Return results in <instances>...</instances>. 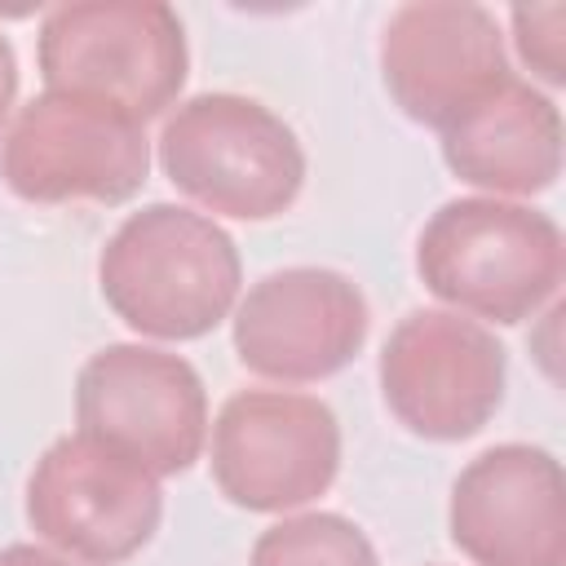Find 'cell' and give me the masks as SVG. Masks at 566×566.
Returning a JSON list of instances; mask_svg holds the SVG:
<instances>
[{
  "instance_id": "cell-1",
  "label": "cell",
  "mask_w": 566,
  "mask_h": 566,
  "mask_svg": "<svg viewBox=\"0 0 566 566\" xmlns=\"http://www.w3.org/2000/svg\"><path fill=\"white\" fill-rule=\"evenodd\" d=\"M111 314L150 340H199L217 332L243 287L234 239L195 208L146 203L119 221L97 256Z\"/></svg>"
},
{
  "instance_id": "cell-2",
  "label": "cell",
  "mask_w": 566,
  "mask_h": 566,
  "mask_svg": "<svg viewBox=\"0 0 566 566\" xmlns=\"http://www.w3.org/2000/svg\"><path fill=\"white\" fill-rule=\"evenodd\" d=\"M416 274L447 310L513 327L557 301L566 239L531 203L491 195L447 199L416 239Z\"/></svg>"
},
{
  "instance_id": "cell-3",
  "label": "cell",
  "mask_w": 566,
  "mask_h": 566,
  "mask_svg": "<svg viewBox=\"0 0 566 566\" xmlns=\"http://www.w3.org/2000/svg\"><path fill=\"white\" fill-rule=\"evenodd\" d=\"M35 62L49 93L88 97L150 124L186 88L190 49L172 4L71 0L40 18Z\"/></svg>"
},
{
  "instance_id": "cell-4",
  "label": "cell",
  "mask_w": 566,
  "mask_h": 566,
  "mask_svg": "<svg viewBox=\"0 0 566 566\" xmlns=\"http://www.w3.org/2000/svg\"><path fill=\"white\" fill-rule=\"evenodd\" d=\"M164 177L212 217H283L305 186V150L265 102L243 93H199L172 106L159 133Z\"/></svg>"
},
{
  "instance_id": "cell-5",
  "label": "cell",
  "mask_w": 566,
  "mask_h": 566,
  "mask_svg": "<svg viewBox=\"0 0 566 566\" xmlns=\"http://www.w3.org/2000/svg\"><path fill=\"white\" fill-rule=\"evenodd\" d=\"M150 177V137L133 115L40 93L0 133V181L27 203H128Z\"/></svg>"
},
{
  "instance_id": "cell-6",
  "label": "cell",
  "mask_w": 566,
  "mask_h": 566,
  "mask_svg": "<svg viewBox=\"0 0 566 566\" xmlns=\"http://www.w3.org/2000/svg\"><path fill=\"white\" fill-rule=\"evenodd\" d=\"M75 433L155 478L186 473L208 442L203 376L155 345H102L75 376Z\"/></svg>"
},
{
  "instance_id": "cell-7",
  "label": "cell",
  "mask_w": 566,
  "mask_h": 566,
  "mask_svg": "<svg viewBox=\"0 0 566 566\" xmlns=\"http://www.w3.org/2000/svg\"><path fill=\"white\" fill-rule=\"evenodd\" d=\"M389 416L424 442H464L491 424L509 385L495 332L455 310H411L389 332L380 363Z\"/></svg>"
},
{
  "instance_id": "cell-8",
  "label": "cell",
  "mask_w": 566,
  "mask_h": 566,
  "mask_svg": "<svg viewBox=\"0 0 566 566\" xmlns=\"http://www.w3.org/2000/svg\"><path fill=\"white\" fill-rule=\"evenodd\" d=\"M159 517V478L84 433L49 442L27 478L31 531L75 566H119L137 557L155 539Z\"/></svg>"
},
{
  "instance_id": "cell-9",
  "label": "cell",
  "mask_w": 566,
  "mask_h": 566,
  "mask_svg": "<svg viewBox=\"0 0 566 566\" xmlns=\"http://www.w3.org/2000/svg\"><path fill=\"white\" fill-rule=\"evenodd\" d=\"M212 482L248 513H287L327 495L340 473L336 411L314 394L243 389L212 420Z\"/></svg>"
},
{
  "instance_id": "cell-10",
  "label": "cell",
  "mask_w": 566,
  "mask_h": 566,
  "mask_svg": "<svg viewBox=\"0 0 566 566\" xmlns=\"http://www.w3.org/2000/svg\"><path fill=\"white\" fill-rule=\"evenodd\" d=\"M371 327L363 287L327 265L261 274L234 305L239 363L279 385H314L345 371Z\"/></svg>"
},
{
  "instance_id": "cell-11",
  "label": "cell",
  "mask_w": 566,
  "mask_h": 566,
  "mask_svg": "<svg viewBox=\"0 0 566 566\" xmlns=\"http://www.w3.org/2000/svg\"><path fill=\"white\" fill-rule=\"evenodd\" d=\"M509 75L500 22L482 4H398L380 31V80L411 124L442 133L460 111H469Z\"/></svg>"
},
{
  "instance_id": "cell-12",
  "label": "cell",
  "mask_w": 566,
  "mask_h": 566,
  "mask_svg": "<svg viewBox=\"0 0 566 566\" xmlns=\"http://www.w3.org/2000/svg\"><path fill=\"white\" fill-rule=\"evenodd\" d=\"M447 531L473 566H566L557 455L531 442H500L473 455L451 486Z\"/></svg>"
},
{
  "instance_id": "cell-13",
  "label": "cell",
  "mask_w": 566,
  "mask_h": 566,
  "mask_svg": "<svg viewBox=\"0 0 566 566\" xmlns=\"http://www.w3.org/2000/svg\"><path fill=\"white\" fill-rule=\"evenodd\" d=\"M442 164L491 199H531L562 177V111L531 80H500L442 128Z\"/></svg>"
},
{
  "instance_id": "cell-14",
  "label": "cell",
  "mask_w": 566,
  "mask_h": 566,
  "mask_svg": "<svg viewBox=\"0 0 566 566\" xmlns=\"http://www.w3.org/2000/svg\"><path fill=\"white\" fill-rule=\"evenodd\" d=\"M248 566H380L367 531L340 513H296L265 526Z\"/></svg>"
},
{
  "instance_id": "cell-15",
  "label": "cell",
  "mask_w": 566,
  "mask_h": 566,
  "mask_svg": "<svg viewBox=\"0 0 566 566\" xmlns=\"http://www.w3.org/2000/svg\"><path fill=\"white\" fill-rule=\"evenodd\" d=\"M517 57L548 88L566 84V4H517L509 13Z\"/></svg>"
},
{
  "instance_id": "cell-16",
  "label": "cell",
  "mask_w": 566,
  "mask_h": 566,
  "mask_svg": "<svg viewBox=\"0 0 566 566\" xmlns=\"http://www.w3.org/2000/svg\"><path fill=\"white\" fill-rule=\"evenodd\" d=\"M18 102V57H13V44L9 35L0 31V128L9 124V111Z\"/></svg>"
},
{
  "instance_id": "cell-17",
  "label": "cell",
  "mask_w": 566,
  "mask_h": 566,
  "mask_svg": "<svg viewBox=\"0 0 566 566\" xmlns=\"http://www.w3.org/2000/svg\"><path fill=\"white\" fill-rule=\"evenodd\" d=\"M0 566H75V562H66L40 544H9V548H0Z\"/></svg>"
}]
</instances>
